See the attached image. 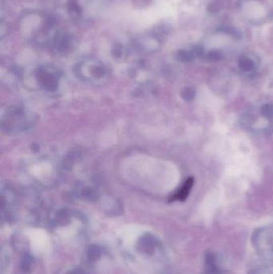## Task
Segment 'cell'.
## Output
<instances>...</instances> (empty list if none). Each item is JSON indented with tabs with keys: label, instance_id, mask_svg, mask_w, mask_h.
I'll return each mask as SVG.
<instances>
[{
	"label": "cell",
	"instance_id": "6da1fadb",
	"mask_svg": "<svg viewBox=\"0 0 273 274\" xmlns=\"http://www.w3.org/2000/svg\"><path fill=\"white\" fill-rule=\"evenodd\" d=\"M252 243L260 257L273 261V225L256 229L252 233Z\"/></svg>",
	"mask_w": 273,
	"mask_h": 274
},
{
	"label": "cell",
	"instance_id": "7a4b0ae2",
	"mask_svg": "<svg viewBox=\"0 0 273 274\" xmlns=\"http://www.w3.org/2000/svg\"><path fill=\"white\" fill-rule=\"evenodd\" d=\"M51 45L54 49L62 53H66L74 48L76 39L69 31L59 30L55 31L51 40Z\"/></svg>",
	"mask_w": 273,
	"mask_h": 274
},
{
	"label": "cell",
	"instance_id": "3957f363",
	"mask_svg": "<svg viewBox=\"0 0 273 274\" xmlns=\"http://www.w3.org/2000/svg\"><path fill=\"white\" fill-rule=\"evenodd\" d=\"M224 269L220 255L208 251L204 257V274H224Z\"/></svg>",
	"mask_w": 273,
	"mask_h": 274
},
{
	"label": "cell",
	"instance_id": "277c9868",
	"mask_svg": "<svg viewBox=\"0 0 273 274\" xmlns=\"http://www.w3.org/2000/svg\"><path fill=\"white\" fill-rule=\"evenodd\" d=\"M158 242L156 238L150 234L144 235L137 242L136 249L140 253L152 255L156 251Z\"/></svg>",
	"mask_w": 273,
	"mask_h": 274
},
{
	"label": "cell",
	"instance_id": "5b68a950",
	"mask_svg": "<svg viewBox=\"0 0 273 274\" xmlns=\"http://www.w3.org/2000/svg\"><path fill=\"white\" fill-rule=\"evenodd\" d=\"M194 180L193 178H188L184 185L180 188V190L174 195L173 200H178L180 201H184L186 200L188 195H189L190 191L192 189V186H193Z\"/></svg>",
	"mask_w": 273,
	"mask_h": 274
},
{
	"label": "cell",
	"instance_id": "8992f818",
	"mask_svg": "<svg viewBox=\"0 0 273 274\" xmlns=\"http://www.w3.org/2000/svg\"><path fill=\"white\" fill-rule=\"evenodd\" d=\"M238 65L240 69L245 73H249L255 68L254 61L248 56H241L238 61Z\"/></svg>",
	"mask_w": 273,
	"mask_h": 274
},
{
	"label": "cell",
	"instance_id": "52a82bcc",
	"mask_svg": "<svg viewBox=\"0 0 273 274\" xmlns=\"http://www.w3.org/2000/svg\"><path fill=\"white\" fill-rule=\"evenodd\" d=\"M101 254H102V250H101L100 247L96 245H92L88 249L87 259L90 262H95L100 258Z\"/></svg>",
	"mask_w": 273,
	"mask_h": 274
},
{
	"label": "cell",
	"instance_id": "ba28073f",
	"mask_svg": "<svg viewBox=\"0 0 273 274\" xmlns=\"http://www.w3.org/2000/svg\"><path fill=\"white\" fill-rule=\"evenodd\" d=\"M176 57L180 62L184 63H188L195 59V55L192 53V51H188V50H179L177 52Z\"/></svg>",
	"mask_w": 273,
	"mask_h": 274
},
{
	"label": "cell",
	"instance_id": "9c48e42d",
	"mask_svg": "<svg viewBox=\"0 0 273 274\" xmlns=\"http://www.w3.org/2000/svg\"><path fill=\"white\" fill-rule=\"evenodd\" d=\"M33 259L28 254H25L21 260V264H20V268H21L22 272L27 273L30 272L31 268H32Z\"/></svg>",
	"mask_w": 273,
	"mask_h": 274
},
{
	"label": "cell",
	"instance_id": "30bf717a",
	"mask_svg": "<svg viewBox=\"0 0 273 274\" xmlns=\"http://www.w3.org/2000/svg\"><path fill=\"white\" fill-rule=\"evenodd\" d=\"M224 58V53L220 50H212L206 55V59L210 62H218Z\"/></svg>",
	"mask_w": 273,
	"mask_h": 274
},
{
	"label": "cell",
	"instance_id": "8fae6325",
	"mask_svg": "<svg viewBox=\"0 0 273 274\" xmlns=\"http://www.w3.org/2000/svg\"><path fill=\"white\" fill-rule=\"evenodd\" d=\"M220 30L221 32L229 35L230 37H233L234 39H237V40L241 39V32H240L239 30H236L235 27H223L220 29Z\"/></svg>",
	"mask_w": 273,
	"mask_h": 274
},
{
	"label": "cell",
	"instance_id": "7c38bea8",
	"mask_svg": "<svg viewBox=\"0 0 273 274\" xmlns=\"http://www.w3.org/2000/svg\"><path fill=\"white\" fill-rule=\"evenodd\" d=\"M262 116L267 119H273V105L267 104L261 108Z\"/></svg>",
	"mask_w": 273,
	"mask_h": 274
},
{
	"label": "cell",
	"instance_id": "4fadbf2b",
	"mask_svg": "<svg viewBox=\"0 0 273 274\" xmlns=\"http://www.w3.org/2000/svg\"><path fill=\"white\" fill-rule=\"evenodd\" d=\"M248 274H273L272 266H263L252 269Z\"/></svg>",
	"mask_w": 273,
	"mask_h": 274
},
{
	"label": "cell",
	"instance_id": "5bb4252c",
	"mask_svg": "<svg viewBox=\"0 0 273 274\" xmlns=\"http://www.w3.org/2000/svg\"><path fill=\"white\" fill-rule=\"evenodd\" d=\"M195 95V91L194 88H187L184 90L183 91L182 95L183 97L184 98V99L186 100L190 101L194 99Z\"/></svg>",
	"mask_w": 273,
	"mask_h": 274
},
{
	"label": "cell",
	"instance_id": "9a60e30c",
	"mask_svg": "<svg viewBox=\"0 0 273 274\" xmlns=\"http://www.w3.org/2000/svg\"><path fill=\"white\" fill-rule=\"evenodd\" d=\"M192 53L195 55V57H202L204 54L203 46L195 45L192 50Z\"/></svg>",
	"mask_w": 273,
	"mask_h": 274
},
{
	"label": "cell",
	"instance_id": "2e32d148",
	"mask_svg": "<svg viewBox=\"0 0 273 274\" xmlns=\"http://www.w3.org/2000/svg\"><path fill=\"white\" fill-rule=\"evenodd\" d=\"M208 11L209 13H217L220 11V7L216 3H211L208 5Z\"/></svg>",
	"mask_w": 273,
	"mask_h": 274
},
{
	"label": "cell",
	"instance_id": "e0dca14e",
	"mask_svg": "<svg viewBox=\"0 0 273 274\" xmlns=\"http://www.w3.org/2000/svg\"><path fill=\"white\" fill-rule=\"evenodd\" d=\"M66 274H85L84 270H82L81 268H73L72 270L66 272Z\"/></svg>",
	"mask_w": 273,
	"mask_h": 274
}]
</instances>
